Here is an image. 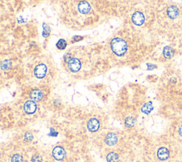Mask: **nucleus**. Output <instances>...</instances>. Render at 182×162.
Masks as SVG:
<instances>
[{
	"instance_id": "nucleus-1",
	"label": "nucleus",
	"mask_w": 182,
	"mask_h": 162,
	"mask_svg": "<svg viewBox=\"0 0 182 162\" xmlns=\"http://www.w3.org/2000/svg\"><path fill=\"white\" fill-rule=\"evenodd\" d=\"M112 52L117 56H123L128 49V44L124 39L121 38H115L110 43Z\"/></svg>"
},
{
	"instance_id": "nucleus-2",
	"label": "nucleus",
	"mask_w": 182,
	"mask_h": 162,
	"mask_svg": "<svg viewBox=\"0 0 182 162\" xmlns=\"http://www.w3.org/2000/svg\"><path fill=\"white\" fill-rule=\"evenodd\" d=\"M52 154H53V156L54 157V159H56V160L61 161L65 158L66 153L65 149H64L63 147L57 146L53 149Z\"/></svg>"
},
{
	"instance_id": "nucleus-3",
	"label": "nucleus",
	"mask_w": 182,
	"mask_h": 162,
	"mask_svg": "<svg viewBox=\"0 0 182 162\" xmlns=\"http://www.w3.org/2000/svg\"><path fill=\"white\" fill-rule=\"evenodd\" d=\"M68 66L69 70H70V71H72V72H78V71H80L81 68L80 61L78 59L74 58L73 57V59H71L68 62Z\"/></svg>"
},
{
	"instance_id": "nucleus-4",
	"label": "nucleus",
	"mask_w": 182,
	"mask_h": 162,
	"mask_svg": "<svg viewBox=\"0 0 182 162\" xmlns=\"http://www.w3.org/2000/svg\"><path fill=\"white\" fill-rule=\"evenodd\" d=\"M145 16L140 11H136L132 16V21L136 26L142 25L144 22H145Z\"/></svg>"
},
{
	"instance_id": "nucleus-5",
	"label": "nucleus",
	"mask_w": 182,
	"mask_h": 162,
	"mask_svg": "<svg viewBox=\"0 0 182 162\" xmlns=\"http://www.w3.org/2000/svg\"><path fill=\"white\" fill-rule=\"evenodd\" d=\"M47 71V67L44 64H39L36 66L34 69V75L39 79L44 78L46 76Z\"/></svg>"
},
{
	"instance_id": "nucleus-6",
	"label": "nucleus",
	"mask_w": 182,
	"mask_h": 162,
	"mask_svg": "<svg viewBox=\"0 0 182 162\" xmlns=\"http://www.w3.org/2000/svg\"><path fill=\"white\" fill-rule=\"evenodd\" d=\"M37 104L34 101H27L24 105V110L26 114H32L36 112L37 111Z\"/></svg>"
},
{
	"instance_id": "nucleus-7",
	"label": "nucleus",
	"mask_w": 182,
	"mask_h": 162,
	"mask_svg": "<svg viewBox=\"0 0 182 162\" xmlns=\"http://www.w3.org/2000/svg\"><path fill=\"white\" fill-rule=\"evenodd\" d=\"M87 127H88V129L89 130L90 132H97L100 128L99 121L95 118L90 119L87 124Z\"/></svg>"
},
{
	"instance_id": "nucleus-8",
	"label": "nucleus",
	"mask_w": 182,
	"mask_h": 162,
	"mask_svg": "<svg viewBox=\"0 0 182 162\" xmlns=\"http://www.w3.org/2000/svg\"><path fill=\"white\" fill-rule=\"evenodd\" d=\"M157 157L159 160L165 161L169 157V151L166 147H161L157 151Z\"/></svg>"
},
{
	"instance_id": "nucleus-9",
	"label": "nucleus",
	"mask_w": 182,
	"mask_h": 162,
	"mask_svg": "<svg viewBox=\"0 0 182 162\" xmlns=\"http://www.w3.org/2000/svg\"><path fill=\"white\" fill-rule=\"evenodd\" d=\"M117 142V135L113 132H110L107 134L105 137V143L107 146H114Z\"/></svg>"
},
{
	"instance_id": "nucleus-10",
	"label": "nucleus",
	"mask_w": 182,
	"mask_h": 162,
	"mask_svg": "<svg viewBox=\"0 0 182 162\" xmlns=\"http://www.w3.org/2000/svg\"><path fill=\"white\" fill-rule=\"evenodd\" d=\"M167 12V15H168V16L170 19H171V20H174V19H176L177 16H179V8L176 6L171 5L168 7Z\"/></svg>"
},
{
	"instance_id": "nucleus-11",
	"label": "nucleus",
	"mask_w": 182,
	"mask_h": 162,
	"mask_svg": "<svg viewBox=\"0 0 182 162\" xmlns=\"http://www.w3.org/2000/svg\"><path fill=\"white\" fill-rule=\"evenodd\" d=\"M78 10L81 14H88L91 9V7L90 4L88 2L85 1H81L80 3L78 4Z\"/></svg>"
},
{
	"instance_id": "nucleus-12",
	"label": "nucleus",
	"mask_w": 182,
	"mask_h": 162,
	"mask_svg": "<svg viewBox=\"0 0 182 162\" xmlns=\"http://www.w3.org/2000/svg\"><path fill=\"white\" fill-rule=\"evenodd\" d=\"M174 50L170 46L165 47L163 49V55L166 59H171L174 56Z\"/></svg>"
},
{
	"instance_id": "nucleus-13",
	"label": "nucleus",
	"mask_w": 182,
	"mask_h": 162,
	"mask_svg": "<svg viewBox=\"0 0 182 162\" xmlns=\"http://www.w3.org/2000/svg\"><path fill=\"white\" fill-rule=\"evenodd\" d=\"M30 97L33 101H40L43 98V94L39 89H33L30 93Z\"/></svg>"
},
{
	"instance_id": "nucleus-14",
	"label": "nucleus",
	"mask_w": 182,
	"mask_h": 162,
	"mask_svg": "<svg viewBox=\"0 0 182 162\" xmlns=\"http://www.w3.org/2000/svg\"><path fill=\"white\" fill-rule=\"evenodd\" d=\"M153 109H154V106H153L152 102L149 101L144 104L141 110H142V112H143L144 114H149Z\"/></svg>"
},
{
	"instance_id": "nucleus-15",
	"label": "nucleus",
	"mask_w": 182,
	"mask_h": 162,
	"mask_svg": "<svg viewBox=\"0 0 182 162\" xmlns=\"http://www.w3.org/2000/svg\"><path fill=\"white\" fill-rule=\"evenodd\" d=\"M107 162H118L119 156L118 154L115 152H110L107 155Z\"/></svg>"
},
{
	"instance_id": "nucleus-16",
	"label": "nucleus",
	"mask_w": 182,
	"mask_h": 162,
	"mask_svg": "<svg viewBox=\"0 0 182 162\" xmlns=\"http://www.w3.org/2000/svg\"><path fill=\"white\" fill-rule=\"evenodd\" d=\"M135 124V119L132 116H128L124 120V125L126 126L127 127H132Z\"/></svg>"
},
{
	"instance_id": "nucleus-17",
	"label": "nucleus",
	"mask_w": 182,
	"mask_h": 162,
	"mask_svg": "<svg viewBox=\"0 0 182 162\" xmlns=\"http://www.w3.org/2000/svg\"><path fill=\"white\" fill-rule=\"evenodd\" d=\"M66 46H67V43L65 41V39H59L58 42H57V44H56L57 48L60 50L64 49L66 47Z\"/></svg>"
},
{
	"instance_id": "nucleus-18",
	"label": "nucleus",
	"mask_w": 182,
	"mask_h": 162,
	"mask_svg": "<svg viewBox=\"0 0 182 162\" xmlns=\"http://www.w3.org/2000/svg\"><path fill=\"white\" fill-rule=\"evenodd\" d=\"M11 66V62L9 60H4L1 64V68L2 70H9Z\"/></svg>"
},
{
	"instance_id": "nucleus-19",
	"label": "nucleus",
	"mask_w": 182,
	"mask_h": 162,
	"mask_svg": "<svg viewBox=\"0 0 182 162\" xmlns=\"http://www.w3.org/2000/svg\"><path fill=\"white\" fill-rule=\"evenodd\" d=\"M43 27H44V31H43V34H42L43 37H49L50 34V32H51L50 27L46 23L43 24Z\"/></svg>"
},
{
	"instance_id": "nucleus-20",
	"label": "nucleus",
	"mask_w": 182,
	"mask_h": 162,
	"mask_svg": "<svg viewBox=\"0 0 182 162\" xmlns=\"http://www.w3.org/2000/svg\"><path fill=\"white\" fill-rule=\"evenodd\" d=\"M11 162H24V159L22 156L20 154H16L12 156L11 159Z\"/></svg>"
},
{
	"instance_id": "nucleus-21",
	"label": "nucleus",
	"mask_w": 182,
	"mask_h": 162,
	"mask_svg": "<svg viewBox=\"0 0 182 162\" xmlns=\"http://www.w3.org/2000/svg\"><path fill=\"white\" fill-rule=\"evenodd\" d=\"M33 134L30 132H26L24 135V139L26 142H31L33 139Z\"/></svg>"
},
{
	"instance_id": "nucleus-22",
	"label": "nucleus",
	"mask_w": 182,
	"mask_h": 162,
	"mask_svg": "<svg viewBox=\"0 0 182 162\" xmlns=\"http://www.w3.org/2000/svg\"><path fill=\"white\" fill-rule=\"evenodd\" d=\"M32 162H42V158L40 155H34L32 157Z\"/></svg>"
},
{
	"instance_id": "nucleus-23",
	"label": "nucleus",
	"mask_w": 182,
	"mask_h": 162,
	"mask_svg": "<svg viewBox=\"0 0 182 162\" xmlns=\"http://www.w3.org/2000/svg\"><path fill=\"white\" fill-rule=\"evenodd\" d=\"M73 58V57L72 56L71 54H69V53H67L66 55L64 56V60H65L66 61H67V62H68V61Z\"/></svg>"
},
{
	"instance_id": "nucleus-24",
	"label": "nucleus",
	"mask_w": 182,
	"mask_h": 162,
	"mask_svg": "<svg viewBox=\"0 0 182 162\" xmlns=\"http://www.w3.org/2000/svg\"><path fill=\"white\" fill-rule=\"evenodd\" d=\"M50 136H53V137H56L58 135V132H55L54 128H51V134H49Z\"/></svg>"
},
{
	"instance_id": "nucleus-25",
	"label": "nucleus",
	"mask_w": 182,
	"mask_h": 162,
	"mask_svg": "<svg viewBox=\"0 0 182 162\" xmlns=\"http://www.w3.org/2000/svg\"><path fill=\"white\" fill-rule=\"evenodd\" d=\"M147 66H148V70H154V69L156 68V66L154 65V64H148Z\"/></svg>"
},
{
	"instance_id": "nucleus-26",
	"label": "nucleus",
	"mask_w": 182,
	"mask_h": 162,
	"mask_svg": "<svg viewBox=\"0 0 182 162\" xmlns=\"http://www.w3.org/2000/svg\"><path fill=\"white\" fill-rule=\"evenodd\" d=\"M179 134L182 137V125L179 128Z\"/></svg>"
}]
</instances>
